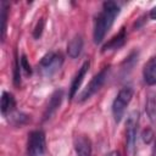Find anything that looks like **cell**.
Returning <instances> with one entry per match:
<instances>
[{
    "label": "cell",
    "instance_id": "cell-1",
    "mask_svg": "<svg viewBox=\"0 0 156 156\" xmlns=\"http://www.w3.org/2000/svg\"><path fill=\"white\" fill-rule=\"evenodd\" d=\"M119 11L121 7L115 1H105L102 4V10L95 18V23H94L93 37L95 44H100L104 40L106 33L112 27L115 18L119 15Z\"/></svg>",
    "mask_w": 156,
    "mask_h": 156
},
{
    "label": "cell",
    "instance_id": "cell-2",
    "mask_svg": "<svg viewBox=\"0 0 156 156\" xmlns=\"http://www.w3.org/2000/svg\"><path fill=\"white\" fill-rule=\"evenodd\" d=\"M133 88L130 87H123L118 94L116 95L113 102H112V115H113V118H115V122L118 123L123 115H124V111H126V107L129 105L132 98H133Z\"/></svg>",
    "mask_w": 156,
    "mask_h": 156
},
{
    "label": "cell",
    "instance_id": "cell-3",
    "mask_svg": "<svg viewBox=\"0 0 156 156\" xmlns=\"http://www.w3.org/2000/svg\"><path fill=\"white\" fill-rule=\"evenodd\" d=\"M45 145V133L40 129L32 130L27 140V156H43Z\"/></svg>",
    "mask_w": 156,
    "mask_h": 156
},
{
    "label": "cell",
    "instance_id": "cell-4",
    "mask_svg": "<svg viewBox=\"0 0 156 156\" xmlns=\"http://www.w3.org/2000/svg\"><path fill=\"white\" fill-rule=\"evenodd\" d=\"M139 123V113L138 111L130 112L126 122V149L129 155H133L135 147V139H136V130Z\"/></svg>",
    "mask_w": 156,
    "mask_h": 156
},
{
    "label": "cell",
    "instance_id": "cell-5",
    "mask_svg": "<svg viewBox=\"0 0 156 156\" xmlns=\"http://www.w3.org/2000/svg\"><path fill=\"white\" fill-rule=\"evenodd\" d=\"M62 63H63V56L60 52H49L45 56H43V58L40 60L39 68L44 76L50 77L60 69Z\"/></svg>",
    "mask_w": 156,
    "mask_h": 156
},
{
    "label": "cell",
    "instance_id": "cell-6",
    "mask_svg": "<svg viewBox=\"0 0 156 156\" xmlns=\"http://www.w3.org/2000/svg\"><path fill=\"white\" fill-rule=\"evenodd\" d=\"M108 71H110V66L104 67L99 73H96V74L91 78V80L89 82V84L87 85V88H85V89L82 91V94L79 95V101H80V102H83V101L90 99V98L104 85V83H105V80H106V78H107Z\"/></svg>",
    "mask_w": 156,
    "mask_h": 156
},
{
    "label": "cell",
    "instance_id": "cell-7",
    "mask_svg": "<svg viewBox=\"0 0 156 156\" xmlns=\"http://www.w3.org/2000/svg\"><path fill=\"white\" fill-rule=\"evenodd\" d=\"M89 67H90V61L87 60V61L82 65V67L78 69L77 74L74 76L73 80H72V83H71V87H69V94H68L69 100H72V99L76 96V94H77V91H78V89H79V87H80V84H82V82H83V79H84V77H85L88 69H89Z\"/></svg>",
    "mask_w": 156,
    "mask_h": 156
},
{
    "label": "cell",
    "instance_id": "cell-8",
    "mask_svg": "<svg viewBox=\"0 0 156 156\" xmlns=\"http://www.w3.org/2000/svg\"><path fill=\"white\" fill-rule=\"evenodd\" d=\"M143 78L149 87L156 85V56H151L144 65Z\"/></svg>",
    "mask_w": 156,
    "mask_h": 156
},
{
    "label": "cell",
    "instance_id": "cell-9",
    "mask_svg": "<svg viewBox=\"0 0 156 156\" xmlns=\"http://www.w3.org/2000/svg\"><path fill=\"white\" fill-rule=\"evenodd\" d=\"M74 150L77 156H93L91 141L85 135H78L74 139Z\"/></svg>",
    "mask_w": 156,
    "mask_h": 156
},
{
    "label": "cell",
    "instance_id": "cell-10",
    "mask_svg": "<svg viewBox=\"0 0 156 156\" xmlns=\"http://www.w3.org/2000/svg\"><path fill=\"white\" fill-rule=\"evenodd\" d=\"M127 40V33H126V28H122L115 37H112L101 49L102 52H106V51H115V50H118L121 49L124 43Z\"/></svg>",
    "mask_w": 156,
    "mask_h": 156
},
{
    "label": "cell",
    "instance_id": "cell-11",
    "mask_svg": "<svg viewBox=\"0 0 156 156\" xmlns=\"http://www.w3.org/2000/svg\"><path fill=\"white\" fill-rule=\"evenodd\" d=\"M62 96H63V91H62L61 89H57V90H55V91L52 93V95L50 96L49 104H48V106H46V110H45V112H44V118H43L44 121L49 119V118L57 111V108H58L60 105H61Z\"/></svg>",
    "mask_w": 156,
    "mask_h": 156
},
{
    "label": "cell",
    "instance_id": "cell-12",
    "mask_svg": "<svg viewBox=\"0 0 156 156\" xmlns=\"http://www.w3.org/2000/svg\"><path fill=\"white\" fill-rule=\"evenodd\" d=\"M1 113L4 117H9L12 112L16 111V100L11 93L4 91L1 95Z\"/></svg>",
    "mask_w": 156,
    "mask_h": 156
},
{
    "label": "cell",
    "instance_id": "cell-13",
    "mask_svg": "<svg viewBox=\"0 0 156 156\" xmlns=\"http://www.w3.org/2000/svg\"><path fill=\"white\" fill-rule=\"evenodd\" d=\"M83 49V38L80 34H76L67 44V54L71 58H76L80 55Z\"/></svg>",
    "mask_w": 156,
    "mask_h": 156
},
{
    "label": "cell",
    "instance_id": "cell-14",
    "mask_svg": "<svg viewBox=\"0 0 156 156\" xmlns=\"http://www.w3.org/2000/svg\"><path fill=\"white\" fill-rule=\"evenodd\" d=\"M145 111L147 113L149 119L151 123L156 124V94H150L146 104H145Z\"/></svg>",
    "mask_w": 156,
    "mask_h": 156
},
{
    "label": "cell",
    "instance_id": "cell-15",
    "mask_svg": "<svg viewBox=\"0 0 156 156\" xmlns=\"http://www.w3.org/2000/svg\"><path fill=\"white\" fill-rule=\"evenodd\" d=\"M9 2L1 1V40H5L6 37V27H7V13H9Z\"/></svg>",
    "mask_w": 156,
    "mask_h": 156
},
{
    "label": "cell",
    "instance_id": "cell-16",
    "mask_svg": "<svg viewBox=\"0 0 156 156\" xmlns=\"http://www.w3.org/2000/svg\"><path fill=\"white\" fill-rule=\"evenodd\" d=\"M9 117H10L11 123H13L15 126H22V124H24L29 121V117L27 115H24L22 112H17V111L12 112Z\"/></svg>",
    "mask_w": 156,
    "mask_h": 156
},
{
    "label": "cell",
    "instance_id": "cell-17",
    "mask_svg": "<svg viewBox=\"0 0 156 156\" xmlns=\"http://www.w3.org/2000/svg\"><path fill=\"white\" fill-rule=\"evenodd\" d=\"M21 65H20V58L15 56V65H13V84L16 87H20L21 84Z\"/></svg>",
    "mask_w": 156,
    "mask_h": 156
},
{
    "label": "cell",
    "instance_id": "cell-18",
    "mask_svg": "<svg viewBox=\"0 0 156 156\" xmlns=\"http://www.w3.org/2000/svg\"><path fill=\"white\" fill-rule=\"evenodd\" d=\"M20 65H21V68H22L23 73H24L27 77L32 76V67H30V65H29V62H28V60H27V56H26L24 54L21 55Z\"/></svg>",
    "mask_w": 156,
    "mask_h": 156
},
{
    "label": "cell",
    "instance_id": "cell-19",
    "mask_svg": "<svg viewBox=\"0 0 156 156\" xmlns=\"http://www.w3.org/2000/svg\"><path fill=\"white\" fill-rule=\"evenodd\" d=\"M141 138H143V141H144L145 144H150L152 140H155V134H154L152 129L146 128V129H144V130H143Z\"/></svg>",
    "mask_w": 156,
    "mask_h": 156
},
{
    "label": "cell",
    "instance_id": "cell-20",
    "mask_svg": "<svg viewBox=\"0 0 156 156\" xmlns=\"http://www.w3.org/2000/svg\"><path fill=\"white\" fill-rule=\"evenodd\" d=\"M43 28H44V18H40L34 28V32H33V37L35 39H39L41 37V33H43Z\"/></svg>",
    "mask_w": 156,
    "mask_h": 156
},
{
    "label": "cell",
    "instance_id": "cell-21",
    "mask_svg": "<svg viewBox=\"0 0 156 156\" xmlns=\"http://www.w3.org/2000/svg\"><path fill=\"white\" fill-rule=\"evenodd\" d=\"M149 16H150V18H151V20H156V6H154V7L150 10Z\"/></svg>",
    "mask_w": 156,
    "mask_h": 156
},
{
    "label": "cell",
    "instance_id": "cell-22",
    "mask_svg": "<svg viewBox=\"0 0 156 156\" xmlns=\"http://www.w3.org/2000/svg\"><path fill=\"white\" fill-rule=\"evenodd\" d=\"M105 156H121V154H119L118 151H111V152L106 154Z\"/></svg>",
    "mask_w": 156,
    "mask_h": 156
},
{
    "label": "cell",
    "instance_id": "cell-23",
    "mask_svg": "<svg viewBox=\"0 0 156 156\" xmlns=\"http://www.w3.org/2000/svg\"><path fill=\"white\" fill-rule=\"evenodd\" d=\"M152 156H156V136H155V143H154V149H152Z\"/></svg>",
    "mask_w": 156,
    "mask_h": 156
}]
</instances>
